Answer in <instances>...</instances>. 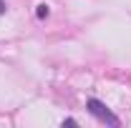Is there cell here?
Wrapping results in <instances>:
<instances>
[{"label":"cell","mask_w":131,"mask_h":128,"mask_svg":"<svg viewBox=\"0 0 131 128\" xmlns=\"http://www.w3.org/2000/svg\"><path fill=\"white\" fill-rule=\"evenodd\" d=\"M3 13H5V3L0 0V15H3Z\"/></svg>","instance_id":"3957f363"},{"label":"cell","mask_w":131,"mask_h":128,"mask_svg":"<svg viewBox=\"0 0 131 128\" xmlns=\"http://www.w3.org/2000/svg\"><path fill=\"white\" fill-rule=\"evenodd\" d=\"M88 113H91V116H96L101 123H108V126H118V118H116V116L108 111V108H106V106H103L101 100H96V98H91V100H88Z\"/></svg>","instance_id":"6da1fadb"},{"label":"cell","mask_w":131,"mask_h":128,"mask_svg":"<svg viewBox=\"0 0 131 128\" xmlns=\"http://www.w3.org/2000/svg\"><path fill=\"white\" fill-rule=\"evenodd\" d=\"M46 15H48V5L40 3V5H38V18H46Z\"/></svg>","instance_id":"7a4b0ae2"}]
</instances>
